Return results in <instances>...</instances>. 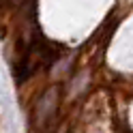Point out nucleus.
Masks as SVG:
<instances>
[{"label": "nucleus", "instance_id": "nucleus-2", "mask_svg": "<svg viewBox=\"0 0 133 133\" xmlns=\"http://www.w3.org/2000/svg\"><path fill=\"white\" fill-rule=\"evenodd\" d=\"M11 2H13V4H22L24 0H11Z\"/></svg>", "mask_w": 133, "mask_h": 133}, {"label": "nucleus", "instance_id": "nucleus-1", "mask_svg": "<svg viewBox=\"0 0 133 133\" xmlns=\"http://www.w3.org/2000/svg\"><path fill=\"white\" fill-rule=\"evenodd\" d=\"M58 103H60V92H58V88H49L47 92L39 99V103L35 107V122L39 127H45V124H49L54 120Z\"/></svg>", "mask_w": 133, "mask_h": 133}]
</instances>
